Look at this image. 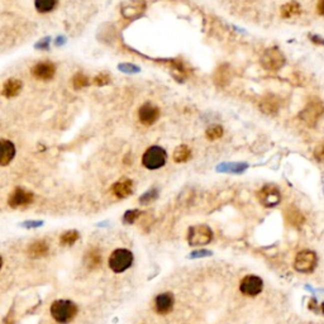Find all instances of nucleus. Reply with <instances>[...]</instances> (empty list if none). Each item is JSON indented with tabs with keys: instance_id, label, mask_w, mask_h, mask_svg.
I'll list each match as a JSON object with an SVG mask.
<instances>
[{
	"instance_id": "nucleus-3",
	"label": "nucleus",
	"mask_w": 324,
	"mask_h": 324,
	"mask_svg": "<svg viewBox=\"0 0 324 324\" xmlns=\"http://www.w3.org/2000/svg\"><path fill=\"white\" fill-rule=\"evenodd\" d=\"M213 240V232L208 226L200 224L189 228L188 233V242L192 247L206 246Z\"/></svg>"
},
{
	"instance_id": "nucleus-39",
	"label": "nucleus",
	"mask_w": 324,
	"mask_h": 324,
	"mask_svg": "<svg viewBox=\"0 0 324 324\" xmlns=\"http://www.w3.org/2000/svg\"><path fill=\"white\" fill-rule=\"evenodd\" d=\"M316 10L320 16H324V0H318V4H316Z\"/></svg>"
},
{
	"instance_id": "nucleus-28",
	"label": "nucleus",
	"mask_w": 324,
	"mask_h": 324,
	"mask_svg": "<svg viewBox=\"0 0 324 324\" xmlns=\"http://www.w3.org/2000/svg\"><path fill=\"white\" fill-rule=\"evenodd\" d=\"M85 261H86L88 268H98L100 264H102V256H100L99 252H98L96 250H94V251H90L89 254H88Z\"/></svg>"
},
{
	"instance_id": "nucleus-37",
	"label": "nucleus",
	"mask_w": 324,
	"mask_h": 324,
	"mask_svg": "<svg viewBox=\"0 0 324 324\" xmlns=\"http://www.w3.org/2000/svg\"><path fill=\"white\" fill-rule=\"evenodd\" d=\"M48 44H50V38H44L40 42V44H36V48H40V50H46L48 48Z\"/></svg>"
},
{
	"instance_id": "nucleus-17",
	"label": "nucleus",
	"mask_w": 324,
	"mask_h": 324,
	"mask_svg": "<svg viewBox=\"0 0 324 324\" xmlns=\"http://www.w3.org/2000/svg\"><path fill=\"white\" fill-rule=\"evenodd\" d=\"M0 144H2L0 165L6 166L8 164H10L12 160L14 158V154H16V147H14L13 142H10V140H2Z\"/></svg>"
},
{
	"instance_id": "nucleus-38",
	"label": "nucleus",
	"mask_w": 324,
	"mask_h": 324,
	"mask_svg": "<svg viewBox=\"0 0 324 324\" xmlns=\"http://www.w3.org/2000/svg\"><path fill=\"white\" fill-rule=\"evenodd\" d=\"M40 226H42V222H26V223H23V227L26 228H37Z\"/></svg>"
},
{
	"instance_id": "nucleus-15",
	"label": "nucleus",
	"mask_w": 324,
	"mask_h": 324,
	"mask_svg": "<svg viewBox=\"0 0 324 324\" xmlns=\"http://www.w3.org/2000/svg\"><path fill=\"white\" fill-rule=\"evenodd\" d=\"M112 192L119 199H124V198L130 196L133 192V181L130 178H123L119 180L118 182L112 186Z\"/></svg>"
},
{
	"instance_id": "nucleus-12",
	"label": "nucleus",
	"mask_w": 324,
	"mask_h": 324,
	"mask_svg": "<svg viewBox=\"0 0 324 324\" xmlns=\"http://www.w3.org/2000/svg\"><path fill=\"white\" fill-rule=\"evenodd\" d=\"M140 122L144 126H152L160 118V109L151 103H146L140 108L138 112Z\"/></svg>"
},
{
	"instance_id": "nucleus-2",
	"label": "nucleus",
	"mask_w": 324,
	"mask_h": 324,
	"mask_svg": "<svg viewBox=\"0 0 324 324\" xmlns=\"http://www.w3.org/2000/svg\"><path fill=\"white\" fill-rule=\"evenodd\" d=\"M133 264V254L126 248H118L109 257V268L112 271L120 274L130 268Z\"/></svg>"
},
{
	"instance_id": "nucleus-11",
	"label": "nucleus",
	"mask_w": 324,
	"mask_h": 324,
	"mask_svg": "<svg viewBox=\"0 0 324 324\" xmlns=\"http://www.w3.org/2000/svg\"><path fill=\"white\" fill-rule=\"evenodd\" d=\"M146 10V2L144 0H128L122 6V14L130 20L140 18Z\"/></svg>"
},
{
	"instance_id": "nucleus-14",
	"label": "nucleus",
	"mask_w": 324,
	"mask_h": 324,
	"mask_svg": "<svg viewBox=\"0 0 324 324\" xmlns=\"http://www.w3.org/2000/svg\"><path fill=\"white\" fill-rule=\"evenodd\" d=\"M174 302H175L174 295L170 292H164V294H160L154 300V308L158 314H168L172 310Z\"/></svg>"
},
{
	"instance_id": "nucleus-7",
	"label": "nucleus",
	"mask_w": 324,
	"mask_h": 324,
	"mask_svg": "<svg viewBox=\"0 0 324 324\" xmlns=\"http://www.w3.org/2000/svg\"><path fill=\"white\" fill-rule=\"evenodd\" d=\"M257 198L265 208H274L280 204L281 192L275 185H266L260 190Z\"/></svg>"
},
{
	"instance_id": "nucleus-26",
	"label": "nucleus",
	"mask_w": 324,
	"mask_h": 324,
	"mask_svg": "<svg viewBox=\"0 0 324 324\" xmlns=\"http://www.w3.org/2000/svg\"><path fill=\"white\" fill-rule=\"evenodd\" d=\"M89 82H90L89 78H88V76L82 72L75 74L72 78V86H74V89H76V90H80V89H82V88L88 86V85H89Z\"/></svg>"
},
{
	"instance_id": "nucleus-35",
	"label": "nucleus",
	"mask_w": 324,
	"mask_h": 324,
	"mask_svg": "<svg viewBox=\"0 0 324 324\" xmlns=\"http://www.w3.org/2000/svg\"><path fill=\"white\" fill-rule=\"evenodd\" d=\"M314 157H316L319 162H324V144H319V146L316 147V151H314Z\"/></svg>"
},
{
	"instance_id": "nucleus-8",
	"label": "nucleus",
	"mask_w": 324,
	"mask_h": 324,
	"mask_svg": "<svg viewBox=\"0 0 324 324\" xmlns=\"http://www.w3.org/2000/svg\"><path fill=\"white\" fill-rule=\"evenodd\" d=\"M262 288H264V282L258 276L254 275H248L243 278L240 285V292L246 296H256L262 292Z\"/></svg>"
},
{
	"instance_id": "nucleus-29",
	"label": "nucleus",
	"mask_w": 324,
	"mask_h": 324,
	"mask_svg": "<svg viewBox=\"0 0 324 324\" xmlns=\"http://www.w3.org/2000/svg\"><path fill=\"white\" fill-rule=\"evenodd\" d=\"M223 127L222 126H212V127H209L208 130H206V136L208 140H219V138L223 136Z\"/></svg>"
},
{
	"instance_id": "nucleus-31",
	"label": "nucleus",
	"mask_w": 324,
	"mask_h": 324,
	"mask_svg": "<svg viewBox=\"0 0 324 324\" xmlns=\"http://www.w3.org/2000/svg\"><path fill=\"white\" fill-rule=\"evenodd\" d=\"M110 82V76L106 72L98 74L94 78H92V84L96 85V86H106Z\"/></svg>"
},
{
	"instance_id": "nucleus-40",
	"label": "nucleus",
	"mask_w": 324,
	"mask_h": 324,
	"mask_svg": "<svg viewBox=\"0 0 324 324\" xmlns=\"http://www.w3.org/2000/svg\"><path fill=\"white\" fill-rule=\"evenodd\" d=\"M322 310H323V313H324V302L322 304Z\"/></svg>"
},
{
	"instance_id": "nucleus-18",
	"label": "nucleus",
	"mask_w": 324,
	"mask_h": 324,
	"mask_svg": "<svg viewBox=\"0 0 324 324\" xmlns=\"http://www.w3.org/2000/svg\"><path fill=\"white\" fill-rule=\"evenodd\" d=\"M280 102L275 95H266L260 103V109L266 114H275L278 110Z\"/></svg>"
},
{
	"instance_id": "nucleus-24",
	"label": "nucleus",
	"mask_w": 324,
	"mask_h": 324,
	"mask_svg": "<svg viewBox=\"0 0 324 324\" xmlns=\"http://www.w3.org/2000/svg\"><path fill=\"white\" fill-rule=\"evenodd\" d=\"M192 157V150L189 148L185 144H181L174 152V161L178 162V164H182V162H186L188 160H190Z\"/></svg>"
},
{
	"instance_id": "nucleus-1",
	"label": "nucleus",
	"mask_w": 324,
	"mask_h": 324,
	"mask_svg": "<svg viewBox=\"0 0 324 324\" xmlns=\"http://www.w3.org/2000/svg\"><path fill=\"white\" fill-rule=\"evenodd\" d=\"M78 314V306L71 300H56L51 306V316L57 323L68 324Z\"/></svg>"
},
{
	"instance_id": "nucleus-20",
	"label": "nucleus",
	"mask_w": 324,
	"mask_h": 324,
	"mask_svg": "<svg viewBox=\"0 0 324 324\" xmlns=\"http://www.w3.org/2000/svg\"><path fill=\"white\" fill-rule=\"evenodd\" d=\"M285 216H286V220L289 222L290 224L294 226V227H300L304 223V220H306L304 216L295 206H289L285 210Z\"/></svg>"
},
{
	"instance_id": "nucleus-9",
	"label": "nucleus",
	"mask_w": 324,
	"mask_h": 324,
	"mask_svg": "<svg viewBox=\"0 0 324 324\" xmlns=\"http://www.w3.org/2000/svg\"><path fill=\"white\" fill-rule=\"evenodd\" d=\"M324 113V106L319 100H314L306 106V108L300 113V118L308 126H314L322 114Z\"/></svg>"
},
{
	"instance_id": "nucleus-5",
	"label": "nucleus",
	"mask_w": 324,
	"mask_h": 324,
	"mask_svg": "<svg viewBox=\"0 0 324 324\" xmlns=\"http://www.w3.org/2000/svg\"><path fill=\"white\" fill-rule=\"evenodd\" d=\"M260 61H261L262 68L268 71H278L285 65V57L278 47H271L266 50L262 54Z\"/></svg>"
},
{
	"instance_id": "nucleus-16",
	"label": "nucleus",
	"mask_w": 324,
	"mask_h": 324,
	"mask_svg": "<svg viewBox=\"0 0 324 324\" xmlns=\"http://www.w3.org/2000/svg\"><path fill=\"white\" fill-rule=\"evenodd\" d=\"M22 81L19 80V78H8V80L6 81L3 84V90H2V94H3V96L6 98H14L16 96V95L20 92V90H22Z\"/></svg>"
},
{
	"instance_id": "nucleus-32",
	"label": "nucleus",
	"mask_w": 324,
	"mask_h": 324,
	"mask_svg": "<svg viewBox=\"0 0 324 324\" xmlns=\"http://www.w3.org/2000/svg\"><path fill=\"white\" fill-rule=\"evenodd\" d=\"M140 214H142V212L137 210V209L126 212V214L123 216V222H124L126 224H132V223H134L137 220V218H140Z\"/></svg>"
},
{
	"instance_id": "nucleus-25",
	"label": "nucleus",
	"mask_w": 324,
	"mask_h": 324,
	"mask_svg": "<svg viewBox=\"0 0 324 324\" xmlns=\"http://www.w3.org/2000/svg\"><path fill=\"white\" fill-rule=\"evenodd\" d=\"M57 4V0H34L36 9L40 13H48L54 10Z\"/></svg>"
},
{
	"instance_id": "nucleus-19",
	"label": "nucleus",
	"mask_w": 324,
	"mask_h": 324,
	"mask_svg": "<svg viewBox=\"0 0 324 324\" xmlns=\"http://www.w3.org/2000/svg\"><path fill=\"white\" fill-rule=\"evenodd\" d=\"M230 76H232V72H230V68L228 65H222L216 68V74H214V80H216V84H218L219 86H226L227 84H230Z\"/></svg>"
},
{
	"instance_id": "nucleus-23",
	"label": "nucleus",
	"mask_w": 324,
	"mask_h": 324,
	"mask_svg": "<svg viewBox=\"0 0 324 324\" xmlns=\"http://www.w3.org/2000/svg\"><path fill=\"white\" fill-rule=\"evenodd\" d=\"M248 168L247 164H242V162H234V164H223V165L218 166V171H223V172L230 174H240Z\"/></svg>"
},
{
	"instance_id": "nucleus-27",
	"label": "nucleus",
	"mask_w": 324,
	"mask_h": 324,
	"mask_svg": "<svg viewBox=\"0 0 324 324\" xmlns=\"http://www.w3.org/2000/svg\"><path fill=\"white\" fill-rule=\"evenodd\" d=\"M78 240V230H68L66 233H64L60 238V243L62 246H72L74 243Z\"/></svg>"
},
{
	"instance_id": "nucleus-22",
	"label": "nucleus",
	"mask_w": 324,
	"mask_h": 324,
	"mask_svg": "<svg viewBox=\"0 0 324 324\" xmlns=\"http://www.w3.org/2000/svg\"><path fill=\"white\" fill-rule=\"evenodd\" d=\"M300 13H302V6L296 2H290V3H286L285 6H281V16L285 19L296 16Z\"/></svg>"
},
{
	"instance_id": "nucleus-36",
	"label": "nucleus",
	"mask_w": 324,
	"mask_h": 324,
	"mask_svg": "<svg viewBox=\"0 0 324 324\" xmlns=\"http://www.w3.org/2000/svg\"><path fill=\"white\" fill-rule=\"evenodd\" d=\"M309 38H310V40H312V42H313V44H320V46H324V38L320 37V36H318V34H310V36H309Z\"/></svg>"
},
{
	"instance_id": "nucleus-6",
	"label": "nucleus",
	"mask_w": 324,
	"mask_h": 324,
	"mask_svg": "<svg viewBox=\"0 0 324 324\" xmlns=\"http://www.w3.org/2000/svg\"><path fill=\"white\" fill-rule=\"evenodd\" d=\"M316 262H318V258H316V252L310 251V250H304V251L299 252L295 257L294 268L299 272L308 274L316 268Z\"/></svg>"
},
{
	"instance_id": "nucleus-21",
	"label": "nucleus",
	"mask_w": 324,
	"mask_h": 324,
	"mask_svg": "<svg viewBox=\"0 0 324 324\" xmlns=\"http://www.w3.org/2000/svg\"><path fill=\"white\" fill-rule=\"evenodd\" d=\"M47 252H48V246L44 240H37L28 247V254L33 258L44 257V254H47Z\"/></svg>"
},
{
	"instance_id": "nucleus-4",
	"label": "nucleus",
	"mask_w": 324,
	"mask_h": 324,
	"mask_svg": "<svg viewBox=\"0 0 324 324\" xmlns=\"http://www.w3.org/2000/svg\"><path fill=\"white\" fill-rule=\"evenodd\" d=\"M168 154L166 151L160 146H152L144 152L142 157V164L148 170H157L165 165Z\"/></svg>"
},
{
	"instance_id": "nucleus-10",
	"label": "nucleus",
	"mask_w": 324,
	"mask_h": 324,
	"mask_svg": "<svg viewBox=\"0 0 324 324\" xmlns=\"http://www.w3.org/2000/svg\"><path fill=\"white\" fill-rule=\"evenodd\" d=\"M34 200L33 192L23 189V188H16L8 198V204L12 208H19V206H27Z\"/></svg>"
},
{
	"instance_id": "nucleus-33",
	"label": "nucleus",
	"mask_w": 324,
	"mask_h": 324,
	"mask_svg": "<svg viewBox=\"0 0 324 324\" xmlns=\"http://www.w3.org/2000/svg\"><path fill=\"white\" fill-rule=\"evenodd\" d=\"M119 70L124 71V72H128V74H132V72H138V71H140V68L132 65V64H123V65H119Z\"/></svg>"
},
{
	"instance_id": "nucleus-13",
	"label": "nucleus",
	"mask_w": 324,
	"mask_h": 324,
	"mask_svg": "<svg viewBox=\"0 0 324 324\" xmlns=\"http://www.w3.org/2000/svg\"><path fill=\"white\" fill-rule=\"evenodd\" d=\"M32 74L40 80H51L56 74V68L52 62H38L33 66Z\"/></svg>"
},
{
	"instance_id": "nucleus-34",
	"label": "nucleus",
	"mask_w": 324,
	"mask_h": 324,
	"mask_svg": "<svg viewBox=\"0 0 324 324\" xmlns=\"http://www.w3.org/2000/svg\"><path fill=\"white\" fill-rule=\"evenodd\" d=\"M212 252L210 251H206V250H198V251H194L190 254V257L192 258H202V257L206 256H210Z\"/></svg>"
},
{
	"instance_id": "nucleus-30",
	"label": "nucleus",
	"mask_w": 324,
	"mask_h": 324,
	"mask_svg": "<svg viewBox=\"0 0 324 324\" xmlns=\"http://www.w3.org/2000/svg\"><path fill=\"white\" fill-rule=\"evenodd\" d=\"M157 196H158V192H157L156 189H151L148 190L146 194H144L140 198V202L142 206H147V204H150L151 202L156 200Z\"/></svg>"
}]
</instances>
